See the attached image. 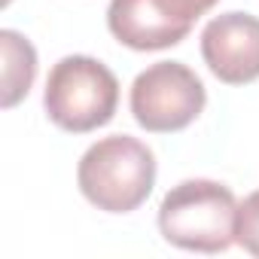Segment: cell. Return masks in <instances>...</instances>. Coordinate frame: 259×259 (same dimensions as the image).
Masks as SVG:
<instances>
[{
	"label": "cell",
	"instance_id": "cell-1",
	"mask_svg": "<svg viewBox=\"0 0 259 259\" xmlns=\"http://www.w3.org/2000/svg\"><path fill=\"white\" fill-rule=\"evenodd\" d=\"M79 192L107 213L138 210L156 186L153 150L128 135H110L92 144L76 168Z\"/></svg>",
	"mask_w": 259,
	"mask_h": 259
},
{
	"label": "cell",
	"instance_id": "cell-2",
	"mask_svg": "<svg viewBox=\"0 0 259 259\" xmlns=\"http://www.w3.org/2000/svg\"><path fill=\"white\" fill-rule=\"evenodd\" d=\"M235 192L217 180H183L159 204V232L168 244L192 253H223L235 244Z\"/></svg>",
	"mask_w": 259,
	"mask_h": 259
},
{
	"label": "cell",
	"instance_id": "cell-3",
	"mask_svg": "<svg viewBox=\"0 0 259 259\" xmlns=\"http://www.w3.org/2000/svg\"><path fill=\"white\" fill-rule=\"evenodd\" d=\"M43 107L49 122L61 132L89 135L116 116L119 79L92 55H67L49 70Z\"/></svg>",
	"mask_w": 259,
	"mask_h": 259
},
{
	"label": "cell",
	"instance_id": "cell-4",
	"mask_svg": "<svg viewBox=\"0 0 259 259\" xmlns=\"http://www.w3.org/2000/svg\"><path fill=\"white\" fill-rule=\"evenodd\" d=\"M128 104L141 128L153 135H171L189 128L201 116L207 92L183 61H156L135 76Z\"/></svg>",
	"mask_w": 259,
	"mask_h": 259
},
{
	"label": "cell",
	"instance_id": "cell-5",
	"mask_svg": "<svg viewBox=\"0 0 259 259\" xmlns=\"http://www.w3.org/2000/svg\"><path fill=\"white\" fill-rule=\"evenodd\" d=\"M201 58L226 85L259 79V19L250 13H223L201 31Z\"/></svg>",
	"mask_w": 259,
	"mask_h": 259
},
{
	"label": "cell",
	"instance_id": "cell-6",
	"mask_svg": "<svg viewBox=\"0 0 259 259\" xmlns=\"http://www.w3.org/2000/svg\"><path fill=\"white\" fill-rule=\"evenodd\" d=\"M107 28L122 46L135 52L171 49L192 31V25L180 22L162 0H110Z\"/></svg>",
	"mask_w": 259,
	"mask_h": 259
},
{
	"label": "cell",
	"instance_id": "cell-7",
	"mask_svg": "<svg viewBox=\"0 0 259 259\" xmlns=\"http://www.w3.org/2000/svg\"><path fill=\"white\" fill-rule=\"evenodd\" d=\"M0 49H4V110H13L22 98H28L37 79V52L28 37L19 31H0Z\"/></svg>",
	"mask_w": 259,
	"mask_h": 259
},
{
	"label": "cell",
	"instance_id": "cell-8",
	"mask_svg": "<svg viewBox=\"0 0 259 259\" xmlns=\"http://www.w3.org/2000/svg\"><path fill=\"white\" fill-rule=\"evenodd\" d=\"M235 244H241L250 256H259V189L250 192L238 204L235 217Z\"/></svg>",
	"mask_w": 259,
	"mask_h": 259
},
{
	"label": "cell",
	"instance_id": "cell-9",
	"mask_svg": "<svg viewBox=\"0 0 259 259\" xmlns=\"http://www.w3.org/2000/svg\"><path fill=\"white\" fill-rule=\"evenodd\" d=\"M162 4L180 19V22H186V25H195L204 13H210L220 0H162Z\"/></svg>",
	"mask_w": 259,
	"mask_h": 259
}]
</instances>
